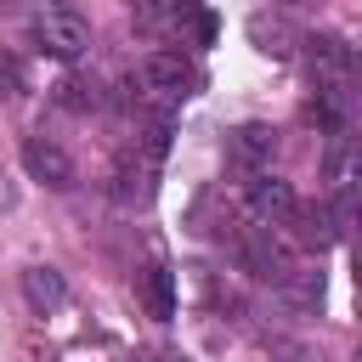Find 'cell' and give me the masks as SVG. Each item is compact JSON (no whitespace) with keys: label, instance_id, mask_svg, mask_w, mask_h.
<instances>
[{"label":"cell","instance_id":"cell-1","mask_svg":"<svg viewBox=\"0 0 362 362\" xmlns=\"http://www.w3.org/2000/svg\"><path fill=\"white\" fill-rule=\"evenodd\" d=\"M28 34H34V45H40L45 57H57V62H74V57L90 45V23H85L79 11H68V6H51V11H40Z\"/></svg>","mask_w":362,"mask_h":362},{"label":"cell","instance_id":"cell-2","mask_svg":"<svg viewBox=\"0 0 362 362\" xmlns=\"http://www.w3.org/2000/svg\"><path fill=\"white\" fill-rule=\"evenodd\" d=\"M141 90L158 96V102H181V96H192V90H198V68H192V57H181V51H153V57L141 62Z\"/></svg>","mask_w":362,"mask_h":362},{"label":"cell","instance_id":"cell-3","mask_svg":"<svg viewBox=\"0 0 362 362\" xmlns=\"http://www.w3.org/2000/svg\"><path fill=\"white\" fill-rule=\"evenodd\" d=\"M305 45V57H311V79H317V90H345L351 85V62H356V51L339 40V34H311V40H300Z\"/></svg>","mask_w":362,"mask_h":362},{"label":"cell","instance_id":"cell-4","mask_svg":"<svg viewBox=\"0 0 362 362\" xmlns=\"http://www.w3.org/2000/svg\"><path fill=\"white\" fill-rule=\"evenodd\" d=\"M272 153H277V130H272V124H238L232 141H226L232 170H243L249 181H255V175H272Z\"/></svg>","mask_w":362,"mask_h":362},{"label":"cell","instance_id":"cell-5","mask_svg":"<svg viewBox=\"0 0 362 362\" xmlns=\"http://www.w3.org/2000/svg\"><path fill=\"white\" fill-rule=\"evenodd\" d=\"M294 209H300V198H294L288 181H277V175H255L249 181V215H255V226H288Z\"/></svg>","mask_w":362,"mask_h":362},{"label":"cell","instance_id":"cell-6","mask_svg":"<svg viewBox=\"0 0 362 362\" xmlns=\"http://www.w3.org/2000/svg\"><path fill=\"white\" fill-rule=\"evenodd\" d=\"M243 266H249L255 277H266V283H283V277L294 272V260H288V249H283V238H277L272 226L243 232Z\"/></svg>","mask_w":362,"mask_h":362},{"label":"cell","instance_id":"cell-7","mask_svg":"<svg viewBox=\"0 0 362 362\" xmlns=\"http://www.w3.org/2000/svg\"><path fill=\"white\" fill-rule=\"evenodd\" d=\"M322 181L339 198H362V136H334V147L322 158Z\"/></svg>","mask_w":362,"mask_h":362},{"label":"cell","instance_id":"cell-8","mask_svg":"<svg viewBox=\"0 0 362 362\" xmlns=\"http://www.w3.org/2000/svg\"><path fill=\"white\" fill-rule=\"evenodd\" d=\"M23 164H28V175L45 181V187H74V158H68L57 141H45V136H28V141H23Z\"/></svg>","mask_w":362,"mask_h":362},{"label":"cell","instance_id":"cell-9","mask_svg":"<svg viewBox=\"0 0 362 362\" xmlns=\"http://www.w3.org/2000/svg\"><path fill=\"white\" fill-rule=\"evenodd\" d=\"M153 164H158V153L153 147H141V153H124L119 158V204H147L153 198Z\"/></svg>","mask_w":362,"mask_h":362},{"label":"cell","instance_id":"cell-10","mask_svg":"<svg viewBox=\"0 0 362 362\" xmlns=\"http://www.w3.org/2000/svg\"><path fill=\"white\" fill-rule=\"evenodd\" d=\"M288 221H294V238L305 249H328L339 238V209H328V204H300Z\"/></svg>","mask_w":362,"mask_h":362},{"label":"cell","instance_id":"cell-11","mask_svg":"<svg viewBox=\"0 0 362 362\" xmlns=\"http://www.w3.org/2000/svg\"><path fill=\"white\" fill-rule=\"evenodd\" d=\"M136 294H141L147 317H158V322H170V317H175V277H170L164 266H147V272H136Z\"/></svg>","mask_w":362,"mask_h":362},{"label":"cell","instance_id":"cell-12","mask_svg":"<svg viewBox=\"0 0 362 362\" xmlns=\"http://www.w3.org/2000/svg\"><path fill=\"white\" fill-rule=\"evenodd\" d=\"M23 294H28V305H34L40 317H51V311L68 300V283H62V272H51V266H28V272H23Z\"/></svg>","mask_w":362,"mask_h":362},{"label":"cell","instance_id":"cell-13","mask_svg":"<svg viewBox=\"0 0 362 362\" xmlns=\"http://www.w3.org/2000/svg\"><path fill=\"white\" fill-rule=\"evenodd\" d=\"M249 34H255L260 51H272V57H288V51H294V23H288V17H266V11H260V17L249 23Z\"/></svg>","mask_w":362,"mask_h":362},{"label":"cell","instance_id":"cell-14","mask_svg":"<svg viewBox=\"0 0 362 362\" xmlns=\"http://www.w3.org/2000/svg\"><path fill=\"white\" fill-rule=\"evenodd\" d=\"M277 288H283V300H294V305H317V300H322V272L294 266V272H288Z\"/></svg>","mask_w":362,"mask_h":362},{"label":"cell","instance_id":"cell-15","mask_svg":"<svg viewBox=\"0 0 362 362\" xmlns=\"http://www.w3.org/2000/svg\"><path fill=\"white\" fill-rule=\"evenodd\" d=\"M62 102H68V107H96V85L68 79V85H62Z\"/></svg>","mask_w":362,"mask_h":362},{"label":"cell","instance_id":"cell-16","mask_svg":"<svg viewBox=\"0 0 362 362\" xmlns=\"http://www.w3.org/2000/svg\"><path fill=\"white\" fill-rule=\"evenodd\" d=\"M17 90H23V68H17V57L0 51V96H17Z\"/></svg>","mask_w":362,"mask_h":362},{"label":"cell","instance_id":"cell-17","mask_svg":"<svg viewBox=\"0 0 362 362\" xmlns=\"http://www.w3.org/2000/svg\"><path fill=\"white\" fill-rule=\"evenodd\" d=\"M339 221H345V226H351V232H356V238H362V198H351V204H345V209H339Z\"/></svg>","mask_w":362,"mask_h":362},{"label":"cell","instance_id":"cell-18","mask_svg":"<svg viewBox=\"0 0 362 362\" xmlns=\"http://www.w3.org/2000/svg\"><path fill=\"white\" fill-rule=\"evenodd\" d=\"M356 288H362V260H356Z\"/></svg>","mask_w":362,"mask_h":362},{"label":"cell","instance_id":"cell-19","mask_svg":"<svg viewBox=\"0 0 362 362\" xmlns=\"http://www.w3.org/2000/svg\"><path fill=\"white\" fill-rule=\"evenodd\" d=\"M356 362H362V345H356Z\"/></svg>","mask_w":362,"mask_h":362}]
</instances>
